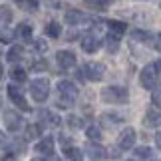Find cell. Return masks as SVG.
Instances as JSON below:
<instances>
[{"mask_svg": "<svg viewBox=\"0 0 161 161\" xmlns=\"http://www.w3.org/2000/svg\"><path fill=\"white\" fill-rule=\"evenodd\" d=\"M40 135H42V127L36 125V123H32V125L26 127V133H24V137H26V139H36V137H40Z\"/></svg>", "mask_w": 161, "mask_h": 161, "instance_id": "cell-21", "label": "cell"}, {"mask_svg": "<svg viewBox=\"0 0 161 161\" xmlns=\"http://www.w3.org/2000/svg\"><path fill=\"white\" fill-rule=\"evenodd\" d=\"M161 72V62H153V64H147L143 70H141V76H139V82L145 90H153L155 88V82H157V76Z\"/></svg>", "mask_w": 161, "mask_h": 161, "instance_id": "cell-2", "label": "cell"}, {"mask_svg": "<svg viewBox=\"0 0 161 161\" xmlns=\"http://www.w3.org/2000/svg\"><path fill=\"white\" fill-rule=\"evenodd\" d=\"M143 123L147 127H159L161 125V111L149 108L145 111V117H143Z\"/></svg>", "mask_w": 161, "mask_h": 161, "instance_id": "cell-12", "label": "cell"}, {"mask_svg": "<svg viewBox=\"0 0 161 161\" xmlns=\"http://www.w3.org/2000/svg\"><path fill=\"white\" fill-rule=\"evenodd\" d=\"M106 153H108V157H111V159L119 157V145H117V147H109V149H106Z\"/></svg>", "mask_w": 161, "mask_h": 161, "instance_id": "cell-33", "label": "cell"}, {"mask_svg": "<svg viewBox=\"0 0 161 161\" xmlns=\"http://www.w3.org/2000/svg\"><path fill=\"white\" fill-rule=\"evenodd\" d=\"M102 119L114 125V123H119V121H123V117H121V115H117V114H109V111H108V114H103V115H102Z\"/></svg>", "mask_w": 161, "mask_h": 161, "instance_id": "cell-26", "label": "cell"}, {"mask_svg": "<svg viewBox=\"0 0 161 161\" xmlns=\"http://www.w3.org/2000/svg\"><path fill=\"white\" fill-rule=\"evenodd\" d=\"M106 24H108L111 36H115V38H117V36H121V34L127 30V24H125V22H119V20H108Z\"/></svg>", "mask_w": 161, "mask_h": 161, "instance_id": "cell-14", "label": "cell"}, {"mask_svg": "<svg viewBox=\"0 0 161 161\" xmlns=\"http://www.w3.org/2000/svg\"><path fill=\"white\" fill-rule=\"evenodd\" d=\"M88 2H90V6H94V8L103 10L108 4H111V0H88Z\"/></svg>", "mask_w": 161, "mask_h": 161, "instance_id": "cell-29", "label": "cell"}, {"mask_svg": "<svg viewBox=\"0 0 161 161\" xmlns=\"http://www.w3.org/2000/svg\"><path fill=\"white\" fill-rule=\"evenodd\" d=\"M12 38H14V32H10L8 28H4L2 32H0V42H2V44H10Z\"/></svg>", "mask_w": 161, "mask_h": 161, "instance_id": "cell-28", "label": "cell"}, {"mask_svg": "<svg viewBox=\"0 0 161 161\" xmlns=\"http://www.w3.org/2000/svg\"><path fill=\"white\" fill-rule=\"evenodd\" d=\"M155 145L161 149V131H157V133H155Z\"/></svg>", "mask_w": 161, "mask_h": 161, "instance_id": "cell-37", "label": "cell"}, {"mask_svg": "<svg viewBox=\"0 0 161 161\" xmlns=\"http://www.w3.org/2000/svg\"><path fill=\"white\" fill-rule=\"evenodd\" d=\"M4 145H6V135L0 131V147H4Z\"/></svg>", "mask_w": 161, "mask_h": 161, "instance_id": "cell-38", "label": "cell"}, {"mask_svg": "<svg viewBox=\"0 0 161 161\" xmlns=\"http://www.w3.org/2000/svg\"><path fill=\"white\" fill-rule=\"evenodd\" d=\"M2 119H4L6 129H8V131H12V133L20 131V127H22V123H24V121H22V117H20V114H16V111H12V109L4 111Z\"/></svg>", "mask_w": 161, "mask_h": 161, "instance_id": "cell-5", "label": "cell"}, {"mask_svg": "<svg viewBox=\"0 0 161 161\" xmlns=\"http://www.w3.org/2000/svg\"><path fill=\"white\" fill-rule=\"evenodd\" d=\"M86 135H88V139H92V143H97L102 139V129L97 125H90L86 129Z\"/></svg>", "mask_w": 161, "mask_h": 161, "instance_id": "cell-19", "label": "cell"}, {"mask_svg": "<svg viewBox=\"0 0 161 161\" xmlns=\"http://www.w3.org/2000/svg\"><path fill=\"white\" fill-rule=\"evenodd\" d=\"M46 34L50 36V38H60V34H62L60 24H58V22H48V26H46Z\"/></svg>", "mask_w": 161, "mask_h": 161, "instance_id": "cell-22", "label": "cell"}, {"mask_svg": "<svg viewBox=\"0 0 161 161\" xmlns=\"http://www.w3.org/2000/svg\"><path fill=\"white\" fill-rule=\"evenodd\" d=\"M16 34L20 36L22 40H32V26H30V24H20V26H18V30H16Z\"/></svg>", "mask_w": 161, "mask_h": 161, "instance_id": "cell-20", "label": "cell"}, {"mask_svg": "<svg viewBox=\"0 0 161 161\" xmlns=\"http://www.w3.org/2000/svg\"><path fill=\"white\" fill-rule=\"evenodd\" d=\"M56 106H58V108H62V109H68V108H70L72 106V102L70 100H66V97H58V100H56Z\"/></svg>", "mask_w": 161, "mask_h": 161, "instance_id": "cell-31", "label": "cell"}, {"mask_svg": "<svg viewBox=\"0 0 161 161\" xmlns=\"http://www.w3.org/2000/svg\"><path fill=\"white\" fill-rule=\"evenodd\" d=\"M58 94L62 97H66V100L74 102L78 97V86L70 82V80H62V82H58Z\"/></svg>", "mask_w": 161, "mask_h": 161, "instance_id": "cell-7", "label": "cell"}, {"mask_svg": "<svg viewBox=\"0 0 161 161\" xmlns=\"http://www.w3.org/2000/svg\"><path fill=\"white\" fill-rule=\"evenodd\" d=\"M12 20V8L10 6H0V22H4V24H8Z\"/></svg>", "mask_w": 161, "mask_h": 161, "instance_id": "cell-24", "label": "cell"}, {"mask_svg": "<svg viewBox=\"0 0 161 161\" xmlns=\"http://www.w3.org/2000/svg\"><path fill=\"white\" fill-rule=\"evenodd\" d=\"M2 161H16V157H14V155H12V153H8V155H6V157H4Z\"/></svg>", "mask_w": 161, "mask_h": 161, "instance_id": "cell-39", "label": "cell"}, {"mask_svg": "<svg viewBox=\"0 0 161 161\" xmlns=\"http://www.w3.org/2000/svg\"><path fill=\"white\" fill-rule=\"evenodd\" d=\"M6 92H8V97L12 102L16 103L20 109H24V111H30V106L26 103V100H24V94H22V88H18V86H14V84H10L8 88H6Z\"/></svg>", "mask_w": 161, "mask_h": 161, "instance_id": "cell-6", "label": "cell"}, {"mask_svg": "<svg viewBox=\"0 0 161 161\" xmlns=\"http://www.w3.org/2000/svg\"><path fill=\"white\" fill-rule=\"evenodd\" d=\"M135 157L141 159V161H151V159H153V151H151L147 145H141V147H137V149H135Z\"/></svg>", "mask_w": 161, "mask_h": 161, "instance_id": "cell-17", "label": "cell"}, {"mask_svg": "<svg viewBox=\"0 0 161 161\" xmlns=\"http://www.w3.org/2000/svg\"><path fill=\"white\" fill-rule=\"evenodd\" d=\"M40 115H44L50 125H60V117L56 114H52V111H40Z\"/></svg>", "mask_w": 161, "mask_h": 161, "instance_id": "cell-25", "label": "cell"}, {"mask_svg": "<svg viewBox=\"0 0 161 161\" xmlns=\"http://www.w3.org/2000/svg\"><path fill=\"white\" fill-rule=\"evenodd\" d=\"M135 145V129L133 127H125L119 135V149H131Z\"/></svg>", "mask_w": 161, "mask_h": 161, "instance_id": "cell-9", "label": "cell"}, {"mask_svg": "<svg viewBox=\"0 0 161 161\" xmlns=\"http://www.w3.org/2000/svg\"><path fill=\"white\" fill-rule=\"evenodd\" d=\"M0 78H2V66H0Z\"/></svg>", "mask_w": 161, "mask_h": 161, "instance_id": "cell-40", "label": "cell"}, {"mask_svg": "<svg viewBox=\"0 0 161 161\" xmlns=\"http://www.w3.org/2000/svg\"><path fill=\"white\" fill-rule=\"evenodd\" d=\"M82 74L90 82H100V80H103V76H106V68H103V64H100V62H88V64L82 68Z\"/></svg>", "mask_w": 161, "mask_h": 161, "instance_id": "cell-4", "label": "cell"}, {"mask_svg": "<svg viewBox=\"0 0 161 161\" xmlns=\"http://www.w3.org/2000/svg\"><path fill=\"white\" fill-rule=\"evenodd\" d=\"M84 20V14L80 10H68L66 12V24H70V26H76Z\"/></svg>", "mask_w": 161, "mask_h": 161, "instance_id": "cell-15", "label": "cell"}, {"mask_svg": "<svg viewBox=\"0 0 161 161\" xmlns=\"http://www.w3.org/2000/svg\"><path fill=\"white\" fill-rule=\"evenodd\" d=\"M56 62L62 70H68V68H74L76 66V54L70 52V50H60L56 54Z\"/></svg>", "mask_w": 161, "mask_h": 161, "instance_id": "cell-8", "label": "cell"}, {"mask_svg": "<svg viewBox=\"0 0 161 161\" xmlns=\"http://www.w3.org/2000/svg\"><path fill=\"white\" fill-rule=\"evenodd\" d=\"M153 103L157 108H161V92H153Z\"/></svg>", "mask_w": 161, "mask_h": 161, "instance_id": "cell-35", "label": "cell"}, {"mask_svg": "<svg viewBox=\"0 0 161 161\" xmlns=\"http://www.w3.org/2000/svg\"><path fill=\"white\" fill-rule=\"evenodd\" d=\"M153 48H155L157 52H161V34H157L155 38H153Z\"/></svg>", "mask_w": 161, "mask_h": 161, "instance_id": "cell-34", "label": "cell"}, {"mask_svg": "<svg viewBox=\"0 0 161 161\" xmlns=\"http://www.w3.org/2000/svg\"><path fill=\"white\" fill-rule=\"evenodd\" d=\"M86 153H88V157H90L92 161H102L103 157H108L106 147H102L100 143H88V147H86Z\"/></svg>", "mask_w": 161, "mask_h": 161, "instance_id": "cell-11", "label": "cell"}, {"mask_svg": "<svg viewBox=\"0 0 161 161\" xmlns=\"http://www.w3.org/2000/svg\"><path fill=\"white\" fill-rule=\"evenodd\" d=\"M34 161H58V159H56L54 155H46V157H36Z\"/></svg>", "mask_w": 161, "mask_h": 161, "instance_id": "cell-36", "label": "cell"}, {"mask_svg": "<svg viewBox=\"0 0 161 161\" xmlns=\"http://www.w3.org/2000/svg\"><path fill=\"white\" fill-rule=\"evenodd\" d=\"M129 161H133V159H129Z\"/></svg>", "mask_w": 161, "mask_h": 161, "instance_id": "cell-41", "label": "cell"}, {"mask_svg": "<svg viewBox=\"0 0 161 161\" xmlns=\"http://www.w3.org/2000/svg\"><path fill=\"white\" fill-rule=\"evenodd\" d=\"M34 50L40 52V54H44V52L48 50V44H46L44 40H36V42H34Z\"/></svg>", "mask_w": 161, "mask_h": 161, "instance_id": "cell-30", "label": "cell"}, {"mask_svg": "<svg viewBox=\"0 0 161 161\" xmlns=\"http://www.w3.org/2000/svg\"><path fill=\"white\" fill-rule=\"evenodd\" d=\"M100 46H102V40L97 38L96 34H86V36H84V40H82V50H84V52L94 54Z\"/></svg>", "mask_w": 161, "mask_h": 161, "instance_id": "cell-10", "label": "cell"}, {"mask_svg": "<svg viewBox=\"0 0 161 161\" xmlns=\"http://www.w3.org/2000/svg\"><path fill=\"white\" fill-rule=\"evenodd\" d=\"M30 94H32L34 102L38 103H44L50 96V82L46 78H36L30 82Z\"/></svg>", "mask_w": 161, "mask_h": 161, "instance_id": "cell-3", "label": "cell"}, {"mask_svg": "<svg viewBox=\"0 0 161 161\" xmlns=\"http://www.w3.org/2000/svg\"><path fill=\"white\" fill-rule=\"evenodd\" d=\"M64 153L70 161H82L84 159V153H82V149H78V147H66Z\"/></svg>", "mask_w": 161, "mask_h": 161, "instance_id": "cell-18", "label": "cell"}, {"mask_svg": "<svg viewBox=\"0 0 161 161\" xmlns=\"http://www.w3.org/2000/svg\"><path fill=\"white\" fill-rule=\"evenodd\" d=\"M36 151H38L42 157L52 155V151H54V139H52V137H44V139H40L38 143H36Z\"/></svg>", "mask_w": 161, "mask_h": 161, "instance_id": "cell-13", "label": "cell"}, {"mask_svg": "<svg viewBox=\"0 0 161 161\" xmlns=\"http://www.w3.org/2000/svg\"><path fill=\"white\" fill-rule=\"evenodd\" d=\"M24 56V48L22 46H10L8 54H6V60L8 62H20Z\"/></svg>", "mask_w": 161, "mask_h": 161, "instance_id": "cell-16", "label": "cell"}, {"mask_svg": "<svg viewBox=\"0 0 161 161\" xmlns=\"http://www.w3.org/2000/svg\"><path fill=\"white\" fill-rule=\"evenodd\" d=\"M68 125H70L72 129H80L84 125V121H82V117H78V115H70L68 117Z\"/></svg>", "mask_w": 161, "mask_h": 161, "instance_id": "cell-27", "label": "cell"}, {"mask_svg": "<svg viewBox=\"0 0 161 161\" xmlns=\"http://www.w3.org/2000/svg\"><path fill=\"white\" fill-rule=\"evenodd\" d=\"M10 78L14 80V82H26V70H22V68H12L10 70Z\"/></svg>", "mask_w": 161, "mask_h": 161, "instance_id": "cell-23", "label": "cell"}, {"mask_svg": "<svg viewBox=\"0 0 161 161\" xmlns=\"http://www.w3.org/2000/svg\"><path fill=\"white\" fill-rule=\"evenodd\" d=\"M106 42H108V48H109V52H115V48H117V40H115V36H111V34H109Z\"/></svg>", "mask_w": 161, "mask_h": 161, "instance_id": "cell-32", "label": "cell"}, {"mask_svg": "<svg viewBox=\"0 0 161 161\" xmlns=\"http://www.w3.org/2000/svg\"><path fill=\"white\" fill-rule=\"evenodd\" d=\"M102 100L106 103H127L129 102V92L123 86H108L102 90Z\"/></svg>", "mask_w": 161, "mask_h": 161, "instance_id": "cell-1", "label": "cell"}]
</instances>
